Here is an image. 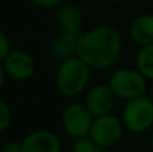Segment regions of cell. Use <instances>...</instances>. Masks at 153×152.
Returning <instances> with one entry per match:
<instances>
[{
	"instance_id": "obj_13",
	"label": "cell",
	"mask_w": 153,
	"mask_h": 152,
	"mask_svg": "<svg viewBox=\"0 0 153 152\" xmlns=\"http://www.w3.org/2000/svg\"><path fill=\"white\" fill-rule=\"evenodd\" d=\"M134 63L146 80L153 81V45L143 46L138 48Z\"/></svg>"
},
{
	"instance_id": "obj_10",
	"label": "cell",
	"mask_w": 153,
	"mask_h": 152,
	"mask_svg": "<svg viewBox=\"0 0 153 152\" xmlns=\"http://www.w3.org/2000/svg\"><path fill=\"white\" fill-rule=\"evenodd\" d=\"M82 35L81 28H61L59 35L54 39L51 45V53L55 58L63 59L76 54L78 40Z\"/></svg>"
},
{
	"instance_id": "obj_8",
	"label": "cell",
	"mask_w": 153,
	"mask_h": 152,
	"mask_svg": "<svg viewBox=\"0 0 153 152\" xmlns=\"http://www.w3.org/2000/svg\"><path fill=\"white\" fill-rule=\"evenodd\" d=\"M116 98V94L113 93L109 83H98L87 92L85 104L91 115L94 117H98L111 113Z\"/></svg>"
},
{
	"instance_id": "obj_3",
	"label": "cell",
	"mask_w": 153,
	"mask_h": 152,
	"mask_svg": "<svg viewBox=\"0 0 153 152\" xmlns=\"http://www.w3.org/2000/svg\"><path fill=\"white\" fill-rule=\"evenodd\" d=\"M108 83L113 93L116 94V97L124 101H129V100L145 96L148 80L137 67L136 69L120 67L110 74Z\"/></svg>"
},
{
	"instance_id": "obj_4",
	"label": "cell",
	"mask_w": 153,
	"mask_h": 152,
	"mask_svg": "<svg viewBox=\"0 0 153 152\" xmlns=\"http://www.w3.org/2000/svg\"><path fill=\"white\" fill-rule=\"evenodd\" d=\"M124 125L132 133H144L153 125V100L141 96L126 101L121 116Z\"/></svg>"
},
{
	"instance_id": "obj_17",
	"label": "cell",
	"mask_w": 153,
	"mask_h": 152,
	"mask_svg": "<svg viewBox=\"0 0 153 152\" xmlns=\"http://www.w3.org/2000/svg\"><path fill=\"white\" fill-rule=\"evenodd\" d=\"M11 51H12V48H11V42L8 39L7 34L0 32V61H3Z\"/></svg>"
},
{
	"instance_id": "obj_11",
	"label": "cell",
	"mask_w": 153,
	"mask_h": 152,
	"mask_svg": "<svg viewBox=\"0 0 153 152\" xmlns=\"http://www.w3.org/2000/svg\"><path fill=\"white\" fill-rule=\"evenodd\" d=\"M129 35L140 47L153 45V13L138 15L130 24Z\"/></svg>"
},
{
	"instance_id": "obj_14",
	"label": "cell",
	"mask_w": 153,
	"mask_h": 152,
	"mask_svg": "<svg viewBox=\"0 0 153 152\" xmlns=\"http://www.w3.org/2000/svg\"><path fill=\"white\" fill-rule=\"evenodd\" d=\"M100 147L93 142L90 136L75 139L71 144V152H98Z\"/></svg>"
},
{
	"instance_id": "obj_1",
	"label": "cell",
	"mask_w": 153,
	"mask_h": 152,
	"mask_svg": "<svg viewBox=\"0 0 153 152\" xmlns=\"http://www.w3.org/2000/svg\"><path fill=\"white\" fill-rule=\"evenodd\" d=\"M121 51V35L109 26H97L82 32L76 46V55L91 70H105L113 66Z\"/></svg>"
},
{
	"instance_id": "obj_5",
	"label": "cell",
	"mask_w": 153,
	"mask_h": 152,
	"mask_svg": "<svg viewBox=\"0 0 153 152\" xmlns=\"http://www.w3.org/2000/svg\"><path fill=\"white\" fill-rule=\"evenodd\" d=\"M125 129L126 128L122 118L117 117L113 113H109L94 117L89 136L98 147L110 148L122 139Z\"/></svg>"
},
{
	"instance_id": "obj_16",
	"label": "cell",
	"mask_w": 153,
	"mask_h": 152,
	"mask_svg": "<svg viewBox=\"0 0 153 152\" xmlns=\"http://www.w3.org/2000/svg\"><path fill=\"white\" fill-rule=\"evenodd\" d=\"M1 152H24L23 140L8 139L7 142H5L4 144H3Z\"/></svg>"
},
{
	"instance_id": "obj_9",
	"label": "cell",
	"mask_w": 153,
	"mask_h": 152,
	"mask_svg": "<svg viewBox=\"0 0 153 152\" xmlns=\"http://www.w3.org/2000/svg\"><path fill=\"white\" fill-rule=\"evenodd\" d=\"M24 152H62V142L54 132L39 129L23 139Z\"/></svg>"
},
{
	"instance_id": "obj_6",
	"label": "cell",
	"mask_w": 153,
	"mask_h": 152,
	"mask_svg": "<svg viewBox=\"0 0 153 152\" xmlns=\"http://www.w3.org/2000/svg\"><path fill=\"white\" fill-rule=\"evenodd\" d=\"M94 116L87 109L85 102H71L62 113V127L73 140L89 136Z\"/></svg>"
},
{
	"instance_id": "obj_19",
	"label": "cell",
	"mask_w": 153,
	"mask_h": 152,
	"mask_svg": "<svg viewBox=\"0 0 153 152\" xmlns=\"http://www.w3.org/2000/svg\"><path fill=\"white\" fill-rule=\"evenodd\" d=\"M151 150L153 152V135H152V137H151Z\"/></svg>"
},
{
	"instance_id": "obj_7",
	"label": "cell",
	"mask_w": 153,
	"mask_h": 152,
	"mask_svg": "<svg viewBox=\"0 0 153 152\" xmlns=\"http://www.w3.org/2000/svg\"><path fill=\"white\" fill-rule=\"evenodd\" d=\"M1 67L5 70L8 78L16 82H26L34 77L36 63L31 54L23 50H12L1 61Z\"/></svg>"
},
{
	"instance_id": "obj_15",
	"label": "cell",
	"mask_w": 153,
	"mask_h": 152,
	"mask_svg": "<svg viewBox=\"0 0 153 152\" xmlns=\"http://www.w3.org/2000/svg\"><path fill=\"white\" fill-rule=\"evenodd\" d=\"M12 121V113L5 101H0V132H5Z\"/></svg>"
},
{
	"instance_id": "obj_21",
	"label": "cell",
	"mask_w": 153,
	"mask_h": 152,
	"mask_svg": "<svg viewBox=\"0 0 153 152\" xmlns=\"http://www.w3.org/2000/svg\"><path fill=\"white\" fill-rule=\"evenodd\" d=\"M152 100H153V94H152Z\"/></svg>"
},
{
	"instance_id": "obj_12",
	"label": "cell",
	"mask_w": 153,
	"mask_h": 152,
	"mask_svg": "<svg viewBox=\"0 0 153 152\" xmlns=\"http://www.w3.org/2000/svg\"><path fill=\"white\" fill-rule=\"evenodd\" d=\"M56 20L61 28H81V10L71 4H61L56 12Z\"/></svg>"
},
{
	"instance_id": "obj_20",
	"label": "cell",
	"mask_w": 153,
	"mask_h": 152,
	"mask_svg": "<svg viewBox=\"0 0 153 152\" xmlns=\"http://www.w3.org/2000/svg\"><path fill=\"white\" fill-rule=\"evenodd\" d=\"M110 1H113V3H122V1H125V0H110Z\"/></svg>"
},
{
	"instance_id": "obj_2",
	"label": "cell",
	"mask_w": 153,
	"mask_h": 152,
	"mask_svg": "<svg viewBox=\"0 0 153 152\" xmlns=\"http://www.w3.org/2000/svg\"><path fill=\"white\" fill-rule=\"evenodd\" d=\"M90 70L76 54L61 61L55 77L56 88L61 94L66 97L79 96L89 83Z\"/></svg>"
},
{
	"instance_id": "obj_18",
	"label": "cell",
	"mask_w": 153,
	"mask_h": 152,
	"mask_svg": "<svg viewBox=\"0 0 153 152\" xmlns=\"http://www.w3.org/2000/svg\"><path fill=\"white\" fill-rule=\"evenodd\" d=\"M36 5L43 8H54V7H59L61 4H63L65 0H32Z\"/></svg>"
}]
</instances>
